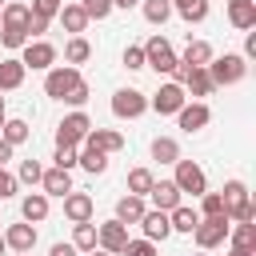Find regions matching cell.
Instances as JSON below:
<instances>
[{"instance_id":"cell-22","label":"cell","mask_w":256,"mask_h":256,"mask_svg":"<svg viewBox=\"0 0 256 256\" xmlns=\"http://www.w3.org/2000/svg\"><path fill=\"white\" fill-rule=\"evenodd\" d=\"M20 76H24V64H16V60L0 64V88H16V84H20Z\"/></svg>"},{"instance_id":"cell-48","label":"cell","mask_w":256,"mask_h":256,"mask_svg":"<svg viewBox=\"0 0 256 256\" xmlns=\"http://www.w3.org/2000/svg\"><path fill=\"white\" fill-rule=\"evenodd\" d=\"M112 4H116V8H136L140 0H112Z\"/></svg>"},{"instance_id":"cell-13","label":"cell","mask_w":256,"mask_h":256,"mask_svg":"<svg viewBox=\"0 0 256 256\" xmlns=\"http://www.w3.org/2000/svg\"><path fill=\"white\" fill-rule=\"evenodd\" d=\"M204 124H208V108H204V104L180 108V128H184V132H196V128H204Z\"/></svg>"},{"instance_id":"cell-5","label":"cell","mask_w":256,"mask_h":256,"mask_svg":"<svg viewBox=\"0 0 256 256\" xmlns=\"http://www.w3.org/2000/svg\"><path fill=\"white\" fill-rule=\"evenodd\" d=\"M240 76H244V56H224V60L212 64V80L216 84H236Z\"/></svg>"},{"instance_id":"cell-27","label":"cell","mask_w":256,"mask_h":256,"mask_svg":"<svg viewBox=\"0 0 256 256\" xmlns=\"http://www.w3.org/2000/svg\"><path fill=\"white\" fill-rule=\"evenodd\" d=\"M252 244H256V228L252 224H240L236 228V248L240 252H252Z\"/></svg>"},{"instance_id":"cell-46","label":"cell","mask_w":256,"mask_h":256,"mask_svg":"<svg viewBox=\"0 0 256 256\" xmlns=\"http://www.w3.org/2000/svg\"><path fill=\"white\" fill-rule=\"evenodd\" d=\"M52 256H76L72 244H52Z\"/></svg>"},{"instance_id":"cell-10","label":"cell","mask_w":256,"mask_h":256,"mask_svg":"<svg viewBox=\"0 0 256 256\" xmlns=\"http://www.w3.org/2000/svg\"><path fill=\"white\" fill-rule=\"evenodd\" d=\"M228 16L236 28H252L256 24V0H232L228 4Z\"/></svg>"},{"instance_id":"cell-38","label":"cell","mask_w":256,"mask_h":256,"mask_svg":"<svg viewBox=\"0 0 256 256\" xmlns=\"http://www.w3.org/2000/svg\"><path fill=\"white\" fill-rule=\"evenodd\" d=\"M84 56H88V44H84V40H72V44H68V60H72V64H80Z\"/></svg>"},{"instance_id":"cell-8","label":"cell","mask_w":256,"mask_h":256,"mask_svg":"<svg viewBox=\"0 0 256 256\" xmlns=\"http://www.w3.org/2000/svg\"><path fill=\"white\" fill-rule=\"evenodd\" d=\"M152 108H156V112H180V108H184V92H180L176 84H164V88L156 92Z\"/></svg>"},{"instance_id":"cell-49","label":"cell","mask_w":256,"mask_h":256,"mask_svg":"<svg viewBox=\"0 0 256 256\" xmlns=\"http://www.w3.org/2000/svg\"><path fill=\"white\" fill-rule=\"evenodd\" d=\"M232 256H252V252H240V248H236V252H232Z\"/></svg>"},{"instance_id":"cell-31","label":"cell","mask_w":256,"mask_h":256,"mask_svg":"<svg viewBox=\"0 0 256 256\" xmlns=\"http://www.w3.org/2000/svg\"><path fill=\"white\" fill-rule=\"evenodd\" d=\"M92 244H96V228H92V224H80V228H76V244H72V248H92Z\"/></svg>"},{"instance_id":"cell-35","label":"cell","mask_w":256,"mask_h":256,"mask_svg":"<svg viewBox=\"0 0 256 256\" xmlns=\"http://www.w3.org/2000/svg\"><path fill=\"white\" fill-rule=\"evenodd\" d=\"M152 156H156V160H176V144H172V140H156V144H152Z\"/></svg>"},{"instance_id":"cell-6","label":"cell","mask_w":256,"mask_h":256,"mask_svg":"<svg viewBox=\"0 0 256 256\" xmlns=\"http://www.w3.org/2000/svg\"><path fill=\"white\" fill-rule=\"evenodd\" d=\"M80 84V76L72 72V68H56L52 76H48V96H56V100H68V92Z\"/></svg>"},{"instance_id":"cell-19","label":"cell","mask_w":256,"mask_h":256,"mask_svg":"<svg viewBox=\"0 0 256 256\" xmlns=\"http://www.w3.org/2000/svg\"><path fill=\"white\" fill-rule=\"evenodd\" d=\"M176 232H192L196 224H200V216L192 212V208H172V220H168Z\"/></svg>"},{"instance_id":"cell-29","label":"cell","mask_w":256,"mask_h":256,"mask_svg":"<svg viewBox=\"0 0 256 256\" xmlns=\"http://www.w3.org/2000/svg\"><path fill=\"white\" fill-rule=\"evenodd\" d=\"M104 148H120V136H112V132H96V136H92V152H104Z\"/></svg>"},{"instance_id":"cell-50","label":"cell","mask_w":256,"mask_h":256,"mask_svg":"<svg viewBox=\"0 0 256 256\" xmlns=\"http://www.w3.org/2000/svg\"><path fill=\"white\" fill-rule=\"evenodd\" d=\"M0 252H4V236H0Z\"/></svg>"},{"instance_id":"cell-21","label":"cell","mask_w":256,"mask_h":256,"mask_svg":"<svg viewBox=\"0 0 256 256\" xmlns=\"http://www.w3.org/2000/svg\"><path fill=\"white\" fill-rule=\"evenodd\" d=\"M176 8H180L184 20H204L208 16V0H176Z\"/></svg>"},{"instance_id":"cell-23","label":"cell","mask_w":256,"mask_h":256,"mask_svg":"<svg viewBox=\"0 0 256 256\" xmlns=\"http://www.w3.org/2000/svg\"><path fill=\"white\" fill-rule=\"evenodd\" d=\"M208 56H212L208 44H188V52H184V68H200Z\"/></svg>"},{"instance_id":"cell-39","label":"cell","mask_w":256,"mask_h":256,"mask_svg":"<svg viewBox=\"0 0 256 256\" xmlns=\"http://www.w3.org/2000/svg\"><path fill=\"white\" fill-rule=\"evenodd\" d=\"M124 64L128 68H144V48H128L124 52Z\"/></svg>"},{"instance_id":"cell-9","label":"cell","mask_w":256,"mask_h":256,"mask_svg":"<svg viewBox=\"0 0 256 256\" xmlns=\"http://www.w3.org/2000/svg\"><path fill=\"white\" fill-rule=\"evenodd\" d=\"M84 132H88V120L76 112V116H68V120L60 124V136H56V140H60V148H72V144H76Z\"/></svg>"},{"instance_id":"cell-17","label":"cell","mask_w":256,"mask_h":256,"mask_svg":"<svg viewBox=\"0 0 256 256\" xmlns=\"http://www.w3.org/2000/svg\"><path fill=\"white\" fill-rule=\"evenodd\" d=\"M100 240H104L112 252H124V244H128V232H124V224H120V220H112V224H104Z\"/></svg>"},{"instance_id":"cell-4","label":"cell","mask_w":256,"mask_h":256,"mask_svg":"<svg viewBox=\"0 0 256 256\" xmlns=\"http://www.w3.org/2000/svg\"><path fill=\"white\" fill-rule=\"evenodd\" d=\"M192 232H196V240H200L204 248H212V244H220V240L228 236V216H208V220L196 224Z\"/></svg>"},{"instance_id":"cell-24","label":"cell","mask_w":256,"mask_h":256,"mask_svg":"<svg viewBox=\"0 0 256 256\" xmlns=\"http://www.w3.org/2000/svg\"><path fill=\"white\" fill-rule=\"evenodd\" d=\"M64 208H68V216H72V220H88L92 200H88V196H68V204H64Z\"/></svg>"},{"instance_id":"cell-40","label":"cell","mask_w":256,"mask_h":256,"mask_svg":"<svg viewBox=\"0 0 256 256\" xmlns=\"http://www.w3.org/2000/svg\"><path fill=\"white\" fill-rule=\"evenodd\" d=\"M72 164H76V152H72V148H60V152H56V168H64V172H68Z\"/></svg>"},{"instance_id":"cell-51","label":"cell","mask_w":256,"mask_h":256,"mask_svg":"<svg viewBox=\"0 0 256 256\" xmlns=\"http://www.w3.org/2000/svg\"><path fill=\"white\" fill-rule=\"evenodd\" d=\"M0 116H4V104H0Z\"/></svg>"},{"instance_id":"cell-18","label":"cell","mask_w":256,"mask_h":256,"mask_svg":"<svg viewBox=\"0 0 256 256\" xmlns=\"http://www.w3.org/2000/svg\"><path fill=\"white\" fill-rule=\"evenodd\" d=\"M180 76L188 80V88H192L196 96H204V92L212 88V76H208V72H200V68H180Z\"/></svg>"},{"instance_id":"cell-34","label":"cell","mask_w":256,"mask_h":256,"mask_svg":"<svg viewBox=\"0 0 256 256\" xmlns=\"http://www.w3.org/2000/svg\"><path fill=\"white\" fill-rule=\"evenodd\" d=\"M84 20H88V16H84V8H64V24H68L72 32H80V28H84Z\"/></svg>"},{"instance_id":"cell-25","label":"cell","mask_w":256,"mask_h":256,"mask_svg":"<svg viewBox=\"0 0 256 256\" xmlns=\"http://www.w3.org/2000/svg\"><path fill=\"white\" fill-rule=\"evenodd\" d=\"M168 12H172V4H168V0H148V4H144V16H148L152 24H164V20H168Z\"/></svg>"},{"instance_id":"cell-32","label":"cell","mask_w":256,"mask_h":256,"mask_svg":"<svg viewBox=\"0 0 256 256\" xmlns=\"http://www.w3.org/2000/svg\"><path fill=\"white\" fill-rule=\"evenodd\" d=\"M108 12H112V0H84V16H96V20H100V16H108Z\"/></svg>"},{"instance_id":"cell-3","label":"cell","mask_w":256,"mask_h":256,"mask_svg":"<svg viewBox=\"0 0 256 256\" xmlns=\"http://www.w3.org/2000/svg\"><path fill=\"white\" fill-rule=\"evenodd\" d=\"M144 60L156 68V72H172L176 68V56H172V48H168V40H148V48H144Z\"/></svg>"},{"instance_id":"cell-42","label":"cell","mask_w":256,"mask_h":256,"mask_svg":"<svg viewBox=\"0 0 256 256\" xmlns=\"http://www.w3.org/2000/svg\"><path fill=\"white\" fill-rule=\"evenodd\" d=\"M124 256H156V252H152V244L140 240V244H124Z\"/></svg>"},{"instance_id":"cell-1","label":"cell","mask_w":256,"mask_h":256,"mask_svg":"<svg viewBox=\"0 0 256 256\" xmlns=\"http://www.w3.org/2000/svg\"><path fill=\"white\" fill-rule=\"evenodd\" d=\"M224 212H232L240 224H252V204H248V188L240 184V180H232L228 188H224Z\"/></svg>"},{"instance_id":"cell-12","label":"cell","mask_w":256,"mask_h":256,"mask_svg":"<svg viewBox=\"0 0 256 256\" xmlns=\"http://www.w3.org/2000/svg\"><path fill=\"white\" fill-rule=\"evenodd\" d=\"M140 224H144L148 240H164V236L172 232V224H168V216H164V212H144V216H140Z\"/></svg>"},{"instance_id":"cell-28","label":"cell","mask_w":256,"mask_h":256,"mask_svg":"<svg viewBox=\"0 0 256 256\" xmlns=\"http://www.w3.org/2000/svg\"><path fill=\"white\" fill-rule=\"evenodd\" d=\"M4 132H8V144H20V140L28 136V124H24V120H8Z\"/></svg>"},{"instance_id":"cell-52","label":"cell","mask_w":256,"mask_h":256,"mask_svg":"<svg viewBox=\"0 0 256 256\" xmlns=\"http://www.w3.org/2000/svg\"><path fill=\"white\" fill-rule=\"evenodd\" d=\"M0 4H4V0H0Z\"/></svg>"},{"instance_id":"cell-16","label":"cell","mask_w":256,"mask_h":256,"mask_svg":"<svg viewBox=\"0 0 256 256\" xmlns=\"http://www.w3.org/2000/svg\"><path fill=\"white\" fill-rule=\"evenodd\" d=\"M4 244H12L16 252H28V248L36 244V232H32L28 224H16V228H12L8 236H4Z\"/></svg>"},{"instance_id":"cell-2","label":"cell","mask_w":256,"mask_h":256,"mask_svg":"<svg viewBox=\"0 0 256 256\" xmlns=\"http://www.w3.org/2000/svg\"><path fill=\"white\" fill-rule=\"evenodd\" d=\"M176 188L192 192V196H204V172L192 160H176Z\"/></svg>"},{"instance_id":"cell-14","label":"cell","mask_w":256,"mask_h":256,"mask_svg":"<svg viewBox=\"0 0 256 256\" xmlns=\"http://www.w3.org/2000/svg\"><path fill=\"white\" fill-rule=\"evenodd\" d=\"M52 60H56L52 44H28V52H24V64H32V68H48Z\"/></svg>"},{"instance_id":"cell-36","label":"cell","mask_w":256,"mask_h":256,"mask_svg":"<svg viewBox=\"0 0 256 256\" xmlns=\"http://www.w3.org/2000/svg\"><path fill=\"white\" fill-rule=\"evenodd\" d=\"M104 164H108L104 152H92V148L84 152V168H88V172H104Z\"/></svg>"},{"instance_id":"cell-43","label":"cell","mask_w":256,"mask_h":256,"mask_svg":"<svg viewBox=\"0 0 256 256\" xmlns=\"http://www.w3.org/2000/svg\"><path fill=\"white\" fill-rule=\"evenodd\" d=\"M12 192H16V180H12V176L0 168V200H4V196H12Z\"/></svg>"},{"instance_id":"cell-26","label":"cell","mask_w":256,"mask_h":256,"mask_svg":"<svg viewBox=\"0 0 256 256\" xmlns=\"http://www.w3.org/2000/svg\"><path fill=\"white\" fill-rule=\"evenodd\" d=\"M44 212H48V200L44 196H28L24 200V216L28 220H44Z\"/></svg>"},{"instance_id":"cell-33","label":"cell","mask_w":256,"mask_h":256,"mask_svg":"<svg viewBox=\"0 0 256 256\" xmlns=\"http://www.w3.org/2000/svg\"><path fill=\"white\" fill-rule=\"evenodd\" d=\"M24 24H28V8L12 4V8H8V28H24ZM24 32H28V28H24Z\"/></svg>"},{"instance_id":"cell-7","label":"cell","mask_w":256,"mask_h":256,"mask_svg":"<svg viewBox=\"0 0 256 256\" xmlns=\"http://www.w3.org/2000/svg\"><path fill=\"white\" fill-rule=\"evenodd\" d=\"M112 112H116V116H140V112H144V96H140L136 88L116 92V96H112Z\"/></svg>"},{"instance_id":"cell-45","label":"cell","mask_w":256,"mask_h":256,"mask_svg":"<svg viewBox=\"0 0 256 256\" xmlns=\"http://www.w3.org/2000/svg\"><path fill=\"white\" fill-rule=\"evenodd\" d=\"M68 100H72V104H84V100H88V88H84V80H80V84L68 92Z\"/></svg>"},{"instance_id":"cell-20","label":"cell","mask_w":256,"mask_h":256,"mask_svg":"<svg viewBox=\"0 0 256 256\" xmlns=\"http://www.w3.org/2000/svg\"><path fill=\"white\" fill-rule=\"evenodd\" d=\"M116 216H120V224H124V220H140V216H144V204H140L136 196H124V200L116 204Z\"/></svg>"},{"instance_id":"cell-15","label":"cell","mask_w":256,"mask_h":256,"mask_svg":"<svg viewBox=\"0 0 256 256\" xmlns=\"http://www.w3.org/2000/svg\"><path fill=\"white\" fill-rule=\"evenodd\" d=\"M44 188H48L52 196H68V192H72V180H68L64 168H52V172H44Z\"/></svg>"},{"instance_id":"cell-41","label":"cell","mask_w":256,"mask_h":256,"mask_svg":"<svg viewBox=\"0 0 256 256\" xmlns=\"http://www.w3.org/2000/svg\"><path fill=\"white\" fill-rule=\"evenodd\" d=\"M20 176H24V180H40L44 172H40V164H36V160H24V164H20Z\"/></svg>"},{"instance_id":"cell-37","label":"cell","mask_w":256,"mask_h":256,"mask_svg":"<svg viewBox=\"0 0 256 256\" xmlns=\"http://www.w3.org/2000/svg\"><path fill=\"white\" fill-rule=\"evenodd\" d=\"M204 212H208V216H228V212H224V200H220L216 192L204 196Z\"/></svg>"},{"instance_id":"cell-47","label":"cell","mask_w":256,"mask_h":256,"mask_svg":"<svg viewBox=\"0 0 256 256\" xmlns=\"http://www.w3.org/2000/svg\"><path fill=\"white\" fill-rule=\"evenodd\" d=\"M8 156H12V144H8V140H0V164H4Z\"/></svg>"},{"instance_id":"cell-44","label":"cell","mask_w":256,"mask_h":256,"mask_svg":"<svg viewBox=\"0 0 256 256\" xmlns=\"http://www.w3.org/2000/svg\"><path fill=\"white\" fill-rule=\"evenodd\" d=\"M4 44H8V48L24 44V28H8V32H4Z\"/></svg>"},{"instance_id":"cell-30","label":"cell","mask_w":256,"mask_h":256,"mask_svg":"<svg viewBox=\"0 0 256 256\" xmlns=\"http://www.w3.org/2000/svg\"><path fill=\"white\" fill-rule=\"evenodd\" d=\"M128 188H132V192H148V188H152V176H148L144 168H136V172L128 176Z\"/></svg>"},{"instance_id":"cell-11","label":"cell","mask_w":256,"mask_h":256,"mask_svg":"<svg viewBox=\"0 0 256 256\" xmlns=\"http://www.w3.org/2000/svg\"><path fill=\"white\" fill-rule=\"evenodd\" d=\"M148 192H152V200H156V212L180 208V188H176V184H152Z\"/></svg>"}]
</instances>
